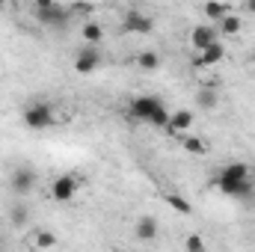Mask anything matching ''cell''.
I'll use <instances>...</instances> for the list:
<instances>
[{"instance_id": "1", "label": "cell", "mask_w": 255, "mask_h": 252, "mask_svg": "<svg viewBox=\"0 0 255 252\" xmlns=\"http://www.w3.org/2000/svg\"><path fill=\"white\" fill-rule=\"evenodd\" d=\"M128 113H130L136 122L163 127V130H166V125H169V116H172V113L166 110V104H163L160 98H154V95H136V98L130 101Z\"/></svg>"}, {"instance_id": "2", "label": "cell", "mask_w": 255, "mask_h": 252, "mask_svg": "<svg viewBox=\"0 0 255 252\" xmlns=\"http://www.w3.org/2000/svg\"><path fill=\"white\" fill-rule=\"evenodd\" d=\"M217 187L226 196H250L253 193V178H250V166L235 160L229 166H223V172L217 175Z\"/></svg>"}, {"instance_id": "3", "label": "cell", "mask_w": 255, "mask_h": 252, "mask_svg": "<svg viewBox=\"0 0 255 252\" xmlns=\"http://www.w3.org/2000/svg\"><path fill=\"white\" fill-rule=\"evenodd\" d=\"M54 122H57V113H54V107L48 101H36V104H30L24 110V125L33 127V130H45Z\"/></svg>"}, {"instance_id": "4", "label": "cell", "mask_w": 255, "mask_h": 252, "mask_svg": "<svg viewBox=\"0 0 255 252\" xmlns=\"http://www.w3.org/2000/svg\"><path fill=\"white\" fill-rule=\"evenodd\" d=\"M33 9H36L39 21L48 24V27H63L65 21H68V9H65L63 3H57V0H36Z\"/></svg>"}, {"instance_id": "5", "label": "cell", "mask_w": 255, "mask_h": 252, "mask_svg": "<svg viewBox=\"0 0 255 252\" xmlns=\"http://www.w3.org/2000/svg\"><path fill=\"white\" fill-rule=\"evenodd\" d=\"M77 190H80V178L68 172V175L54 178V184H51V196H54L57 202H71V199L77 196Z\"/></svg>"}, {"instance_id": "6", "label": "cell", "mask_w": 255, "mask_h": 252, "mask_svg": "<svg viewBox=\"0 0 255 252\" xmlns=\"http://www.w3.org/2000/svg\"><path fill=\"white\" fill-rule=\"evenodd\" d=\"M122 30H125V33H136V36H148V33L154 30V21H151L148 15L130 9L125 18H122Z\"/></svg>"}, {"instance_id": "7", "label": "cell", "mask_w": 255, "mask_h": 252, "mask_svg": "<svg viewBox=\"0 0 255 252\" xmlns=\"http://www.w3.org/2000/svg\"><path fill=\"white\" fill-rule=\"evenodd\" d=\"M190 42L196 51H205V48H211V45H217L220 42V36H217V27H211V24H196L190 33Z\"/></svg>"}, {"instance_id": "8", "label": "cell", "mask_w": 255, "mask_h": 252, "mask_svg": "<svg viewBox=\"0 0 255 252\" xmlns=\"http://www.w3.org/2000/svg\"><path fill=\"white\" fill-rule=\"evenodd\" d=\"M101 65V54H98V48H80L77 51V57H74V71H80V74H92L95 68Z\"/></svg>"}, {"instance_id": "9", "label": "cell", "mask_w": 255, "mask_h": 252, "mask_svg": "<svg viewBox=\"0 0 255 252\" xmlns=\"http://www.w3.org/2000/svg\"><path fill=\"white\" fill-rule=\"evenodd\" d=\"M223 57H226V48H223V42H217V45H211L205 51H196L193 54V65L196 68H211V65L223 63Z\"/></svg>"}, {"instance_id": "10", "label": "cell", "mask_w": 255, "mask_h": 252, "mask_svg": "<svg viewBox=\"0 0 255 252\" xmlns=\"http://www.w3.org/2000/svg\"><path fill=\"white\" fill-rule=\"evenodd\" d=\"M133 238H136L139 244L157 241V220H154V217H139V220H136V229H133Z\"/></svg>"}, {"instance_id": "11", "label": "cell", "mask_w": 255, "mask_h": 252, "mask_svg": "<svg viewBox=\"0 0 255 252\" xmlns=\"http://www.w3.org/2000/svg\"><path fill=\"white\" fill-rule=\"evenodd\" d=\"M33 187H36V172H33V169L21 166V169H15V172H12V190H15L18 196L30 193Z\"/></svg>"}, {"instance_id": "12", "label": "cell", "mask_w": 255, "mask_h": 252, "mask_svg": "<svg viewBox=\"0 0 255 252\" xmlns=\"http://www.w3.org/2000/svg\"><path fill=\"white\" fill-rule=\"evenodd\" d=\"M27 247H30V250H54V247H57V235L48 232V229H36V232L30 235Z\"/></svg>"}, {"instance_id": "13", "label": "cell", "mask_w": 255, "mask_h": 252, "mask_svg": "<svg viewBox=\"0 0 255 252\" xmlns=\"http://www.w3.org/2000/svg\"><path fill=\"white\" fill-rule=\"evenodd\" d=\"M196 122V116H193V110H175L172 116H169V125H166V133H181V130H187V127Z\"/></svg>"}, {"instance_id": "14", "label": "cell", "mask_w": 255, "mask_h": 252, "mask_svg": "<svg viewBox=\"0 0 255 252\" xmlns=\"http://www.w3.org/2000/svg\"><path fill=\"white\" fill-rule=\"evenodd\" d=\"M80 36H83V42H86L89 48H95L98 42H104V27H101V24H95V21H89V24H83V27H80Z\"/></svg>"}, {"instance_id": "15", "label": "cell", "mask_w": 255, "mask_h": 252, "mask_svg": "<svg viewBox=\"0 0 255 252\" xmlns=\"http://www.w3.org/2000/svg\"><path fill=\"white\" fill-rule=\"evenodd\" d=\"M202 12H205V18H208V21L220 24L226 15H232V6H229V3H205V6H202Z\"/></svg>"}, {"instance_id": "16", "label": "cell", "mask_w": 255, "mask_h": 252, "mask_svg": "<svg viewBox=\"0 0 255 252\" xmlns=\"http://www.w3.org/2000/svg\"><path fill=\"white\" fill-rule=\"evenodd\" d=\"M181 148L190 151V154H208V139L205 136H181Z\"/></svg>"}, {"instance_id": "17", "label": "cell", "mask_w": 255, "mask_h": 252, "mask_svg": "<svg viewBox=\"0 0 255 252\" xmlns=\"http://www.w3.org/2000/svg\"><path fill=\"white\" fill-rule=\"evenodd\" d=\"M163 202H166L172 211H178V214H193V205L181 196V193H166V196H163Z\"/></svg>"}, {"instance_id": "18", "label": "cell", "mask_w": 255, "mask_h": 252, "mask_svg": "<svg viewBox=\"0 0 255 252\" xmlns=\"http://www.w3.org/2000/svg\"><path fill=\"white\" fill-rule=\"evenodd\" d=\"M220 30H223V36H238V33L244 30V21L232 12V15H226V18L220 21Z\"/></svg>"}, {"instance_id": "19", "label": "cell", "mask_w": 255, "mask_h": 252, "mask_svg": "<svg viewBox=\"0 0 255 252\" xmlns=\"http://www.w3.org/2000/svg\"><path fill=\"white\" fill-rule=\"evenodd\" d=\"M136 65H139V71H157V68H160V57H157L154 51H142V54L136 57Z\"/></svg>"}, {"instance_id": "20", "label": "cell", "mask_w": 255, "mask_h": 252, "mask_svg": "<svg viewBox=\"0 0 255 252\" xmlns=\"http://www.w3.org/2000/svg\"><path fill=\"white\" fill-rule=\"evenodd\" d=\"M196 101H199V107H202V110H214V107L220 104V95H217L214 89H202V92L196 95Z\"/></svg>"}, {"instance_id": "21", "label": "cell", "mask_w": 255, "mask_h": 252, "mask_svg": "<svg viewBox=\"0 0 255 252\" xmlns=\"http://www.w3.org/2000/svg\"><path fill=\"white\" fill-rule=\"evenodd\" d=\"M184 250H187V252H205V241L193 232V235H187V238H184Z\"/></svg>"}, {"instance_id": "22", "label": "cell", "mask_w": 255, "mask_h": 252, "mask_svg": "<svg viewBox=\"0 0 255 252\" xmlns=\"http://www.w3.org/2000/svg\"><path fill=\"white\" fill-rule=\"evenodd\" d=\"M12 223H15V226H24V223H27V208H24V205H15V208H12Z\"/></svg>"}, {"instance_id": "23", "label": "cell", "mask_w": 255, "mask_h": 252, "mask_svg": "<svg viewBox=\"0 0 255 252\" xmlns=\"http://www.w3.org/2000/svg\"><path fill=\"white\" fill-rule=\"evenodd\" d=\"M74 12H92V6H89V3H77Z\"/></svg>"}, {"instance_id": "24", "label": "cell", "mask_w": 255, "mask_h": 252, "mask_svg": "<svg viewBox=\"0 0 255 252\" xmlns=\"http://www.w3.org/2000/svg\"><path fill=\"white\" fill-rule=\"evenodd\" d=\"M247 12H253V15H255V0H250V3H247Z\"/></svg>"}]
</instances>
